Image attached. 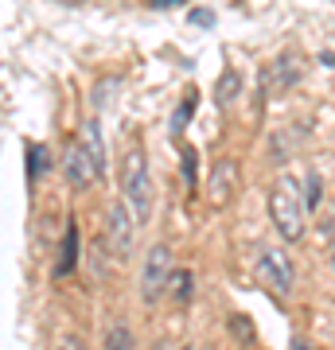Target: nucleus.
Instances as JSON below:
<instances>
[{"label": "nucleus", "mask_w": 335, "mask_h": 350, "mask_svg": "<svg viewBox=\"0 0 335 350\" xmlns=\"http://www.w3.org/2000/svg\"><path fill=\"white\" fill-rule=\"evenodd\" d=\"M121 199H125V206L133 211L137 226L152 218L156 191H152V175H149V156H145L140 144H133V148L121 156Z\"/></svg>", "instance_id": "f257e3e1"}, {"label": "nucleus", "mask_w": 335, "mask_h": 350, "mask_svg": "<svg viewBox=\"0 0 335 350\" xmlns=\"http://www.w3.org/2000/svg\"><path fill=\"white\" fill-rule=\"evenodd\" d=\"M269 218H273L277 234L285 241L297 245L304 234H308V211H304V195H300V183L293 175H281L269 191Z\"/></svg>", "instance_id": "f03ea898"}, {"label": "nucleus", "mask_w": 335, "mask_h": 350, "mask_svg": "<svg viewBox=\"0 0 335 350\" xmlns=\"http://www.w3.org/2000/svg\"><path fill=\"white\" fill-rule=\"evenodd\" d=\"M172 250L164 245V241H156L149 253H145V265H140V300L149 304H160V296L168 292V280H172Z\"/></svg>", "instance_id": "7ed1b4c3"}, {"label": "nucleus", "mask_w": 335, "mask_h": 350, "mask_svg": "<svg viewBox=\"0 0 335 350\" xmlns=\"http://www.w3.org/2000/svg\"><path fill=\"white\" fill-rule=\"evenodd\" d=\"M133 238H137V218H133V211L125 206V199H113L110 211H106V234H101V245H106L117 261H129Z\"/></svg>", "instance_id": "20e7f679"}, {"label": "nucleus", "mask_w": 335, "mask_h": 350, "mask_svg": "<svg viewBox=\"0 0 335 350\" xmlns=\"http://www.w3.org/2000/svg\"><path fill=\"white\" fill-rule=\"evenodd\" d=\"M258 276L261 284L269 288L273 296H293V284H297V269H293V257L285 250H277V245H265L258 253Z\"/></svg>", "instance_id": "39448f33"}, {"label": "nucleus", "mask_w": 335, "mask_h": 350, "mask_svg": "<svg viewBox=\"0 0 335 350\" xmlns=\"http://www.w3.org/2000/svg\"><path fill=\"white\" fill-rule=\"evenodd\" d=\"M98 175H101V167L94 163V156H90L75 137L66 148H62V179H66V187L71 191H90Z\"/></svg>", "instance_id": "423d86ee"}, {"label": "nucleus", "mask_w": 335, "mask_h": 350, "mask_svg": "<svg viewBox=\"0 0 335 350\" xmlns=\"http://www.w3.org/2000/svg\"><path fill=\"white\" fill-rule=\"evenodd\" d=\"M300 82V59L297 55H277L273 63L265 66V90L269 94H285V90H293Z\"/></svg>", "instance_id": "0eeeda50"}, {"label": "nucleus", "mask_w": 335, "mask_h": 350, "mask_svg": "<svg viewBox=\"0 0 335 350\" xmlns=\"http://www.w3.org/2000/svg\"><path fill=\"white\" fill-rule=\"evenodd\" d=\"M234 183H238V163L234 160H219L211 167V187H207V195H211L214 206H226V202H230Z\"/></svg>", "instance_id": "6e6552de"}, {"label": "nucleus", "mask_w": 335, "mask_h": 350, "mask_svg": "<svg viewBox=\"0 0 335 350\" xmlns=\"http://www.w3.org/2000/svg\"><path fill=\"white\" fill-rule=\"evenodd\" d=\"M164 296L175 300V304L195 300V276H191V269H172V280H168V292H164Z\"/></svg>", "instance_id": "1a4fd4ad"}, {"label": "nucleus", "mask_w": 335, "mask_h": 350, "mask_svg": "<svg viewBox=\"0 0 335 350\" xmlns=\"http://www.w3.org/2000/svg\"><path fill=\"white\" fill-rule=\"evenodd\" d=\"M78 144L94 156V163H98V167H106V148H101V125H98V117H86V121H82V137H78Z\"/></svg>", "instance_id": "9d476101"}, {"label": "nucleus", "mask_w": 335, "mask_h": 350, "mask_svg": "<svg viewBox=\"0 0 335 350\" xmlns=\"http://www.w3.org/2000/svg\"><path fill=\"white\" fill-rule=\"evenodd\" d=\"M75 261H78V226L75 222H66V234H62V253H59V269L55 273H71L75 269Z\"/></svg>", "instance_id": "9b49d317"}, {"label": "nucleus", "mask_w": 335, "mask_h": 350, "mask_svg": "<svg viewBox=\"0 0 335 350\" xmlns=\"http://www.w3.org/2000/svg\"><path fill=\"white\" fill-rule=\"evenodd\" d=\"M300 195H304V211H320V202H323V183H320V175L316 172H308L304 175V191H300Z\"/></svg>", "instance_id": "f8f14e48"}, {"label": "nucleus", "mask_w": 335, "mask_h": 350, "mask_svg": "<svg viewBox=\"0 0 335 350\" xmlns=\"http://www.w3.org/2000/svg\"><path fill=\"white\" fill-rule=\"evenodd\" d=\"M106 350H133V331L125 323L110 327V331H106Z\"/></svg>", "instance_id": "ddd939ff"}, {"label": "nucleus", "mask_w": 335, "mask_h": 350, "mask_svg": "<svg viewBox=\"0 0 335 350\" xmlns=\"http://www.w3.org/2000/svg\"><path fill=\"white\" fill-rule=\"evenodd\" d=\"M238 94H242V78H238V70H226L223 82H219V105H226V101H234Z\"/></svg>", "instance_id": "4468645a"}, {"label": "nucleus", "mask_w": 335, "mask_h": 350, "mask_svg": "<svg viewBox=\"0 0 335 350\" xmlns=\"http://www.w3.org/2000/svg\"><path fill=\"white\" fill-rule=\"evenodd\" d=\"M27 172H32V179H39V175L47 172V148H39V144L27 148Z\"/></svg>", "instance_id": "2eb2a0df"}, {"label": "nucleus", "mask_w": 335, "mask_h": 350, "mask_svg": "<svg viewBox=\"0 0 335 350\" xmlns=\"http://www.w3.org/2000/svg\"><path fill=\"white\" fill-rule=\"evenodd\" d=\"M55 350H86V342L78 335H59L55 338Z\"/></svg>", "instance_id": "dca6fc26"}, {"label": "nucleus", "mask_w": 335, "mask_h": 350, "mask_svg": "<svg viewBox=\"0 0 335 350\" xmlns=\"http://www.w3.org/2000/svg\"><path fill=\"white\" fill-rule=\"evenodd\" d=\"M293 350H316L312 342H304V338H293Z\"/></svg>", "instance_id": "f3484780"}, {"label": "nucleus", "mask_w": 335, "mask_h": 350, "mask_svg": "<svg viewBox=\"0 0 335 350\" xmlns=\"http://www.w3.org/2000/svg\"><path fill=\"white\" fill-rule=\"evenodd\" d=\"M179 350H191V347H179Z\"/></svg>", "instance_id": "a211bd4d"}]
</instances>
